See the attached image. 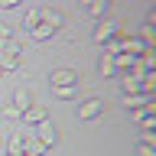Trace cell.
<instances>
[{
    "mask_svg": "<svg viewBox=\"0 0 156 156\" xmlns=\"http://www.w3.org/2000/svg\"><path fill=\"white\" fill-rule=\"evenodd\" d=\"M98 72H101V78H114L117 75L114 55H104V52H101V58H98Z\"/></svg>",
    "mask_w": 156,
    "mask_h": 156,
    "instance_id": "8",
    "label": "cell"
},
{
    "mask_svg": "<svg viewBox=\"0 0 156 156\" xmlns=\"http://www.w3.org/2000/svg\"><path fill=\"white\" fill-rule=\"evenodd\" d=\"M55 98L58 101H72V98H78V88H55Z\"/></svg>",
    "mask_w": 156,
    "mask_h": 156,
    "instance_id": "13",
    "label": "cell"
},
{
    "mask_svg": "<svg viewBox=\"0 0 156 156\" xmlns=\"http://www.w3.org/2000/svg\"><path fill=\"white\" fill-rule=\"evenodd\" d=\"M42 20H46V7H36V10H29L26 16H23V26H26V29H33L36 23H42Z\"/></svg>",
    "mask_w": 156,
    "mask_h": 156,
    "instance_id": "9",
    "label": "cell"
},
{
    "mask_svg": "<svg viewBox=\"0 0 156 156\" xmlns=\"http://www.w3.org/2000/svg\"><path fill=\"white\" fill-rule=\"evenodd\" d=\"M13 104H16L20 111H26V107L33 104V94H29V91H23V88H20L16 94H13Z\"/></svg>",
    "mask_w": 156,
    "mask_h": 156,
    "instance_id": "12",
    "label": "cell"
},
{
    "mask_svg": "<svg viewBox=\"0 0 156 156\" xmlns=\"http://www.w3.org/2000/svg\"><path fill=\"white\" fill-rule=\"evenodd\" d=\"M20 65H23V49H20V42L7 39V42L0 46V68H3V72H16Z\"/></svg>",
    "mask_w": 156,
    "mask_h": 156,
    "instance_id": "2",
    "label": "cell"
},
{
    "mask_svg": "<svg viewBox=\"0 0 156 156\" xmlns=\"http://www.w3.org/2000/svg\"><path fill=\"white\" fill-rule=\"evenodd\" d=\"M0 75H3V68H0Z\"/></svg>",
    "mask_w": 156,
    "mask_h": 156,
    "instance_id": "19",
    "label": "cell"
},
{
    "mask_svg": "<svg viewBox=\"0 0 156 156\" xmlns=\"http://www.w3.org/2000/svg\"><path fill=\"white\" fill-rule=\"evenodd\" d=\"M20 120H23V124H33V127H36L39 120H46V107H42V104H29L26 111H23V117H20Z\"/></svg>",
    "mask_w": 156,
    "mask_h": 156,
    "instance_id": "7",
    "label": "cell"
},
{
    "mask_svg": "<svg viewBox=\"0 0 156 156\" xmlns=\"http://www.w3.org/2000/svg\"><path fill=\"white\" fill-rule=\"evenodd\" d=\"M140 156H156V146H140Z\"/></svg>",
    "mask_w": 156,
    "mask_h": 156,
    "instance_id": "18",
    "label": "cell"
},
{
    "mask_svg": "<svg viewBox=\"0 0 156 156\" xmlns=\"http://www.w3.org/2000/svg\"><path fill=\"white\" fill-rule=\"evenodd\" d=\"M153 94H146V91H140V94H124V104H127V111H136L140 104H146Z\"/></svg>",
    "mask_w": 156,
    "mask_h": 156,
    "instance_id": "10",
    "label": "cell"
},
{
    "mask_svg": "<svg viewBox=\"0 0 156 156\" xmlns=\"http://www.w3.org/2000/svg\"><path fill=\"white\" fill-rule=\"evenodd\" d=\"M13 7H20V0H0V10H13Z\"/></svg>",
    "mask_w": 156,
    "mask_h": 156,
    "instance_id": "17",
    "label": "cell"
},
{
    "mask_svg": "<svg viewBox=\"0 0 156 156\" xmlns=\"http://www.w3.org/2000/svg\"><path fill=\"white\" fill-rule=\"evenodd\" d=\"M62 23H65V16H62L58 10H49V7H46V20L29 29V36L36 39V42H46V39H52L58 29H62Z\"/></svg>",
    "mask_w": 156,
    "mask_h": 156,
    "instance_id": "1",
    "label": "cell"
},
{
    "mask_svg": "<svg viewBox=\"0 0 156 156\" xmlns=\"http://www.w3.org/2000/svg\"><path fill=\"white\" fill-rule=\"evenodd\" d=\"M49 81H52V88H78V72H72V68H55V72L49 75Z\"/></svg>",
    "mask_w": 156,
    "mask_h": 156,
    "instance_id": "5",
    "label": "cell"
},
{
    "mask_svg": "<svg viewBox=\"0 0 156 156\" xmlns=\"http://www.w3.org/2000/svg\"><path fill=\"white\" fill-rule=\"evenodd\" d=\"M120 29H124V23H117V20H107V16H104V20L94 26V42H98V46H104L107 39H114Z\"/></svg>",
    "mask_w": 156,
    "mask_h": 156,
    "instance_id": "3",
    "label": "cell"
},
{
    "mask_svg": "<svg viewBox=\"0 0 156 156\" xmlns=\"http://www.w3.org/2000/svg\"><path fill=\"white\" fill-rule=\"evenodd\" d=\"M107 7H111V0H91V3H88V13H91L94 20H104Z\"/></svg>",
    "mask_w": 156,
    "mask_h": 156,
    "instance_id": "11",
    "label": "cell"
},
{
    "mask_svg": "<svg viewBox=\"0 0 156 156\" xmlns=\"http://www.w3.org/2000/svg\"><path fill=\"white\" fill-rule=\"evenodd\" d=\"M140 146H156V133L153 130H143V133H140Z\"/></svg>",
    "mask_w": 156,
    "mask_h": 156,
    "instance_id": "15",
    "label": "cell"
},
{
    "mask_svg": "<svg viewBox=\"0 0 156 156\" xmlns=\"http://www.w3.org/2000/svg\"><path fill=\"white\" fill-rule=\"evenodd\" d=\"M33 140H36V143L42 146V150H49V146H52V143L58 140V133H55V127H52V120H49V117L36 124V133H33Z\"/></svg>",
    "mask_w": 156,
    "mask_h": 156,
    "instance_id": "4",
    "label": "cell"
},
{
    "mask_svg": "<svg viewBox=\"0 0 156 156\" xmlns=\"http://www.w3.org/2000/svg\"><path fill=\"white\" fill-rule=\"evenodd\" d=\"M101 114H104V101H98V98H88L85 104H78V117L81 120H98Z\"/></svg>",
    "mask_w": 156,
    "mask_h": 156,
    "instance_id": "6",
    "label": "cell"
},
{
    "mask_svg": "<svg viewBox=\"0 0 156 156\" xmlns=\"http://www.w3.org/2000/svg\"><path fill=\"white\" fill-rule=\"evenodd\" d=\"M3 117H7V120H20V117H23V111H20V107L13 104V101H10V104L3 107Z\"/></svg>",
    "mask_w": 156,
    "mask_h": 156,
    "instance_id": "14",
    "label": "cell"
},
{
    "mask_svg": "<svg viewBox=\"0 0 156 156\" xmlns=\"http://www.w3.org/2000/svg\"><path fill=\"white\" fill-rule=\"evenodd\" d=\"M136 120H140V127H143V130H153V127H156V117H153V114H146V117H136Z\"/></svg>",
    "mask_w": 156,
    "mask_h": 156,
    "instance_id": "16",
    "label": "cell"
}]
</instances>
